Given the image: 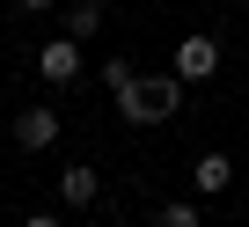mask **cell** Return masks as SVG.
<instances>
[{"mask_svg": "<svg viewBox=\"0 0 249 227\" xmlns=\"http://www.w3.org/2000/svg\"><path fill=\"white\" fill-rule=\"evenodd\" d=\"M52 140H59V110H52V103H30L22 118H15V147H22V154H44Z\"/></svg>", "mask_w": 249, "mask_h": 227, "instance_id": "2", "label": "cell"}, {"mask_svg": "<svg viewBox=\"0 0 249 227\" xmlns=\"http://www.w3.org/2000/svg\"><path fill=\"white\" fill-rule=\"evenodd\" d=\"M59 198H66L73 212H88V205L103 198V176H95L88 161H66V169H59Z\"/></svg>", "mask_w": 249, "mask_h": 227, "instance_id": "4", "label": "cell"}, {"mask_svg": "<svg viewBox=\"0 0 249 227\" xmlns=\"http://www.w3.org/2000/svg\"><path fill=\"white\" fill-rule=\"evenodd\" d=\"M117 118H124V125H161V110H154L147 81H132V88H117Z\"/></svg>", "mask_w": 249, "mask_h": 227, "instance_id": "6", "label": "cell"}, {"mask_svg": "<svg viewBox=\"0 0 249 227\" xmlns=\"http://www.w3.org/2000/svg\"><path fill=\"white\" fill-rule=\"evenodd\" d=\"M227 183H234V161H227V154H198V161H191V191H198V198H220Z\"/></svg>", "mask_w": 249, "mask_h": 227, "instance_id": "5", "label": "cell"}, {"mask_svg": "<svg viewBox=\"0 0 249 227\" xmlns=\"http://www.w3.org/2000/svg\"><path fill=\"white\" fill-rule=\"evenodd\" d=\"M154 227H205V212H198L191 198H176V205H161V212H154Z\"/></svg>", "mask_w": 249, "mask_h": 227, "instance_id": "8", "label": "cell"}, {"mask_svg": "<svg viewBox=\"0 0 249 227\" xmlns=\"http://www.w3.org/2000/svg\"><path fill=\"white\" fill-rule=\"evenodd\" d=\"M95 30H103V0H81V8H66V30H59V37H73V44H88Z\"/></svg>", "mask_w": 249, "mask_h": 227, "instance_id": "7", "label": "cell"}, {"mask_svg": "<svg viewBox=\"0 0 249 227\" xmlns=\"http://www.w3.org/2000/svg\"><path fill=\"white\" fill-rule=\"evenodd\" d=\"M37 81H52V88L81 81V44H73V37H52V44H37Z\"/></svg>", "mask_w": 249, "mask_h": 227, "instance_id": "1", "label": "cell"}, {"mask_svg": "<svg viewBox=\"0 0 249 227\" xmlns=\"http://www.w3.org/2000/svg\"><path fill=\"white\" fill-rule=\"evenodd\" d=\"M176 73H183V81H213V73H220V44H213V37H183V44H176Z\"/></svg>", "mask_w": 249, "mask_h": 227, "instance_id": "3", "label": "cell"}, {"mask_svg": "<svg viewBox=\"0 0 249 227\" xmlns=\"http://www.w3.org/2000/svg\"><path fill=\"white\" fill-rule=\"evenodd\" d=\"M103 81H110V95H117V88L140 81V66H132V59H103Z\"/></svg>", "mask_w": 249, "mask_h": 227, "instance_id": "9", "label": "cell"}, {"mask_svg": "<svg viewBox=\"0 0 249 227\" xmlns=\"http://www.w3.org/2000/svg\"><path fill=\"white\" fill-rule=\"evenodd\" d=\"M22 227H59V220H52V212H30V220H22Z\"/></svg>", "mask_w": 249, "mask_h": 227, "instance_id": "11", "label": "cell"}, {"mask_svg": "<svg viewBox=\"0 0 249 227\" xmlns=\"http://www.w3.org/2000/svg\"><path fill=\"white\" fill-rule=\"evenodd\" d=\"M15 8H30V15H52V8H59V0H15Z\"/></svg>", "mask_w": 249, "mask_h": 227, "instance_id": "10", "label": "cell"}]
</instances>
